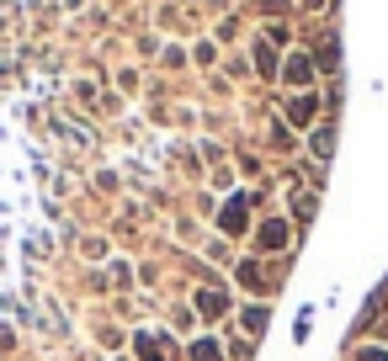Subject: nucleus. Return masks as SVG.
Returning a JSON list of instances; mask_svg holds the SVG:
<instances>
[{
  "label": "nucleus",
  "mask_w": 388,
  "mask_h": 361,
  "mask_svg": "<svg viewBox=\"0 0 388 361\" xmlns=\"http://www.w3.org/2000/svg\"><path fill=\"white\" fill-rule=\"evenodd\" d=\"M224 229L235 234V229H245V208H239V202H229V212H224Z\"/></svg>",
  "instance_id": "obj_1"
},
{
  "label": "nucleus",
  "mask_w": 388,
  "mask_h": 361,
  "mask_svg": "<svg viewBox=\"0 0 388 361\" xmlns=\"http://www.w3.org/2000/svg\"><path fill=\"white\" fill-rule=\"evenodd\" d=\"M282 239H287L282 223H266V229H261V244H282Z\"/></svg>",
  "instance_id": "obj_2"
},
{
  "label": "nucleus",
  "mask_w": 388,
  "mask_h": 361,
  "mask_svg": "<svg viewBox=\"0 0 388 361\" xmlns=\"http://www.w3.org/2000/svg\"><path fill=\"white\" fill-rule=\"evenodd\" d=\"M197 361H224V351H218L213 340H203V345H197Z\"/></svg>",
  "instance_id": "obj_3"
},
{
  "label": "nucleus",
  "mask_w": 388,
  "mask_h": 361,
  "mask_svg": "<svg viewBox=\"0 0 388 361\" xmlns=\"http://www.w3.org/2000/svg\"><path fill=\"white\" fill-rule=\"evenodd\" d=\"M197 303H203V313H218V308H224V298H218V292H203Z\"/></svg>",
  "instance_id": "obj_4"
},
{
  "label": "nucleus",
  "mask_w": 388,
  "mask_h": 361,
  "mask_svg": "<svg viewBox=\"0 0 388 361\" xmlns=\"http://www.w3.org/2000/svg\"><path fill=\"white\" fill-rule=\"evenodd\" d=\"M362 361H388V356H383V351H367V356H362Z\"/></svg>",
  "instance_id": "obj_5"
}]
</instances>
